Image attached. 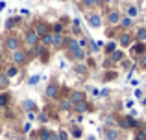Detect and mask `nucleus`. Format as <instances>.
<instances>
[{"label":"nucleus","mask_w":146,"mask_h":140,"mask_svg":"<svg viewBox=\"0 0 146 140\" xmlns=\"http://www.w3.org/2000/svg\"><path fill=\"white\" fill-rule=\"evenodd\" d=\"M57 137H59V140H68V133L65 129H59V133H57Z\"/></svg>","instance_id":"31"},{"label":"nucleus","mask_w":146,"mask_h":140,"mask_svg":"<svg viewBox=\"0 0 146 140\" xmlns=\"http://www.w3.org/2000/svg\"><path fill=\"white\" fill-rule=\"evenodd\" d=\"M65 43H67V39H65L63 33H54V41H52V44H56V46H63Z\"/></svg>","instance_id":"10"},{"label":"nucleus","mask_w":146,"mask_h":140,"mask_svg":"<svg viewBox=\"0 0 146 140\" xmlns=\"http://www.w3.org/2000/svg\"><path fill=\"white\" fill-rule=\"evenodd\" d=\"M135 96H137V98H143V90L137 89V90H135Z\"/></svg>","instance_id":"38"},{"label":"nucleus","mask_w":146,"mask_h":140,"mask_svg":"<svg viewBox=\"0 0 146 140\" xmlns=\"http://www.w3.org/2000/svg\"><path fill=\"white\" fill-rule=\"evenodd\" d=\"M26 61V52L24 50H21V48H19V50H15V52H11V63H13V65H22V63Z\"/></svg>","instance_id":"1"},{"label":"nucleus","mask_w":146,"mask_h":140,"mask_svg":"<svg viewBox=\"0 0 146 140\" xmlns=\"http://www.w3.org/2000/svg\"><path fill=\"white\" fill-rule=\"evenodd\" d=\"M135 140H146V133H144V131H137Z\"/></svg>","instance_id":"34"},{"label":"nucleus","mask_w":146,"mask_h":140,"mask_svg":"<svg viewBox=\"0 0 146 140\" xmlns=\"http://www.w3.org/2000/svg\"><path fill=\"white\" fill-rule=\"evenodd\" d=\"M4 46H6V50L15 52V50H19L21 43H19V39L15 35H9V37H6V41H4Z\"/></svg>","instance_id":"2"},{"label":"nucleus","mask_w":146,"mask_h":140,"mask_svg":"<svg viewBox=\"0 0 146 140\" xmlns=\"http://www.w3.org/2000/svg\"><path fill=\"white\" fill-rule=\"evenodd\" d=\"M24 41H26V44H28V46H37V44H39V35H37L35 32H33V30H28V32H26V35H24Z\"/></svg>","instance_id":"3"},{"label":"nucleus","mask_w":146,"mask_h":140,"mask_svg":"<svg viewBox=\"0 0 146 140\" xmlns=\"http://www.w3.org/2000/svg\"><path fill=\"white\" fill-rule=\"evenodd\" d=\"M122 57H124V54H122L120 50H115L113 54H111V59H113V61H122Z\"/></svg>","instance_id":"21"},{"label":"nucleus","mask_w":146,"mask_h":140,"mask_svg":"<svg viewBox=\"0 0 146 140\" xmlns=\"http://www.w3.org/2000/svg\"><path fill=\"white\" fill-rule=\"evenodd\" d=\"M76 111H78V112H87V111H89V105H87V101L76 103Z\"/></svg>","instance_id":"19"},{"label":"nucleus","mask_w":146,"mask_h":140,"mask_svg":"<svg viewBox=\"0 0 146 140\" xmlns=\"http://www.w3.org/2000/svg\"><path fill=\"white\" fill-rule=\"evenodd\" d=\"M7 85H9V78L0 72V87H7Z\"/></svg>","instance_id":"22"},{"label":"nucleus","mask_w":146,"mask_h":140,"mask_svg":"<svg viewBox=\"0 0 146 140\" xmlns=\"http://www.w3.org/2000/svg\"><path fill=\"white\" fill-rule=\"evenodd\" d=\"M137 15H139V7H137V6H128V17L135 18Z\"/></svg>","instance_id":"16"},{"label":"nucleus","mask_w":146,"mask_h":140,"mask_svg":"<svg viewBox=\"0 0 146 140\" xmlns=\"http://www.w3.org/2000/svg\"><path fill=\"white\" fill-rule=\"evenodd\" d=\"M54 41V33H46V35H43L39 39V44H43V46H50Z\"/></svg>","instance_id":"12"},{"label":"nucleus","mask_w":146,"mask_h":140,"mask_svg":"<svg viewBox=\"0 0 146 140\" xmlns=\"http://www.w3.org/2000/svg\"><path fill=\"white\" fill-rule=\"evenodd\" d=\"M4 74H6L7 78H15V76L19 74V66H17V65H9V66H7V70L4 72Z\"/></svg>","instance_id":"14"},{"label":"nucleus","mask_w":146,"mask_h":140,"mask_svg":"<svg viewBox=\"0 0 146 140\" xmlns=\"http://www.w3.org/2000/svg\"><path fill=\"white\" fill-rule=\"evenodd\" d=\"M6 7V2H0V9H4Z\"/></svg>","instance_id":"45"},{"label":"nucleus","mask_w":146,"mask_h":140,"mask_svg":"<svg viewBox=\"0 0 146 140\" xmlns=\"http://www.w3.org/2000/svg\"><path fill=\"white\" fill-rule=\"evenodd\" d=\"M52 33H63V24H61V22L54 24L52 26Z\"/></svg>","instance_id":"25"},{"label":"nucleus","mask_w":146,"mask_h":140,"mask_svg":"<svg viewBox=\"0 0 146 140\" xmlns=\"http://www.w3.org/2000/svg\"><path fill=\"white\" fill-rule=\"evenodd\" d=\"M115 50H117V43H115V41H111V43L106 44V52H107V54H113Z\"/></svg>","instance_id":"20"},{"label":"nucleus","mask_w":146,"mask_h":140,"mask_svg":"<svg viewBox=\"0 0 146 140\" xmlns=\"http://www.w3.org/2000/svg\"><path fill=\"white\" fill-rule=\"evenodd\" d=\"M70 107H72L70 100H63V101H61V109H63V111H68Z\"/></svg>","instance_id":"29"},{"label":"nucleus","mask_w":146,"mask_h":140,"mask_svg":"<svg viewBox=\"0 0 146 140\" xmlns=\"http://www.w3.org/2000/svg\"><path fill=\"white\" fill-rule=\"evenodd\" d=\"M144 43H137L135 46H133V52H137V54H141V52H144Z\"/></svg>","instance_id":"27"},{"label":"nucleus","mask_w":146,"mask_h":140,"mask_svg":"<svg viewBox=\"0 0 146 140\" xmlns=\"http://www.w3.org/2000/svg\"><path fill=\"white\" fill-rule=\"evenodd\" d=\"M44 94H46V98H50V100H56V96L59 94V87H57V83H48Z\"/></svg>","instance_id":"5"},{"label":"nucleus","mask_w":146,"mask_h":140,"mask_svg":"<svg viewBox=\"0 0 146 140\" xmlns=\"http://www.w3.org/2000/svg\"><path fill=\"white\" fill-rule=\"evenodd\" d=\"M82 129H80V127H72V137L74 138H82Z\"/></svg>","instance_id":"28"},{"label":"nucleus","mask_w":146,"mask_h":140,"mask_svg":"<svg viewBox=\"0 0 146 140\" xmlns=\"http://www.w3.org/2000/svg\"><path fill=\"white\" fill-rule=\"evenodd\" d=\"M107 94H109V90H107V89H104V90H100V92H98V96H100V98H106Z\"/></svg>","instance_id":"36"},{"label":"nucleus","mask_w":146,"mask_h":140,"mask_svg":"<svg viewBox=\"0 0 146 140\" xmlns=\"http://www.w3.org/2000/svg\"><path fill=\"white\" fill-rule=\"evenodd\" d=\"M144 133H146V124H144Z\"/></svg>","instance_id":"46"},{"label":"nucleus","mask_w":146,"mask_h":140,"mask_svg":"<svg viewBox=\"0 0 146 140\" xmlns=\"http://www.w3.org/2000/svg\"><path fill=\"white\" fill-rule=\"evenodd\" d=\"M37 118H39V122H41V124H46V122H48V114H46V112H41Z\"/></svg>","instance_id":"32"},{"label":"nucleus","mask_w":146,"mask_h":140,"mask_svg":"<svg viewBox=\"0 0 146 140\" xmlns=\"http://www.w3.org/2000/svg\"><path fill=\"white\" fill-rule=\"evenodd\" d=\"M21 15H26V17H28V15H30V9H21Z\"/></svg>","instance_id":"43"},{"label":"nucleus","mask_w":146,"mask_h":140,"mask_svg":"<svg viewBox=\"0 0 146 140\" xmlns=\"http://www.w3.org/2000/svg\"><path fill=\"white\" fill-rule=\"evenodd\" d=\"M74 72H76V74H85V72H87V66L80 63V65H76V66H74Z\"/></svg>","instance_id":"24"},{"label":"nucleus","mask_w":146,"mask_h":140,"mask_svg":"<svg viewBox=\"0 0 146 140\" xmlns=\"http://www.w3.org/2000/svg\"><path fill=\"white\" fill-rule=\"evenodd\" d=\"M50 135H52V131L46 129V127H43V129H41V133H39V138L41 140H50Z\"/></svg>","instance_id":"17"},{"label":"nucleus","mask_w":146,"mask_h":140,"mask_svg":"<svg viewBox=\"0 0 146 140\" xmlns=\"http://www.w3.org/2000/svg\"><path fill=\"white\" fill-rule=\"evenodd\" d=\"M146 41V28H141L137 32V43H144Z\"/></svg>","instance_id":"18"},{"label":"nucleus","mask_w":146,"mask_h":140,"mask_svg":"<svg viewBox=\"0 0 146 140\" xmlns=\"http://www.w3.org/2000/svg\"><path fill=\"white\" fill-rule=\"evenodd\" d=\"M70 103L76 105V103H82V101H87V96L85 92H82V90H74V92H70Z\"/></svg>","instance_id":"4"},{"label":"nucleus","mask_w":146,"mask_h":140,"mask_svg":"<svg viewBox=\"0 0 146 140\" xmlns=\"http://www.w3.org/2000/svg\"><path fill=\"white\" fill-rule=\"evenodd\" d=\"M30 129H32V126H30V124H24V127H22V131H24V133H30Z\"/></svg>","instance_id":"37"},{"label":"nucleus","mask_w":146,"mask_h":140,"mask_svg":"<svg viewBox=\"0 0 146 140\" xmlns=\"http://www.w3.org/2000/svg\"><path fill=\"white\" fill-rule=\"evenodd\" d=\"M83 4H85L87 7H94V6L100 4V0H83Z\"/></svg>","instance_id":"30"},{"label":"nucleus","mask_w":146,"mask_h":140,"mask_svg":"<svg viewBox=\"0 0 146 140\" xmlns=\"http://www.w3.org/2000/svg\"><path fill=\"white\" fill-rule=\"evenodd\" d=\"M26 116H28V120H30V122H32V120H35V118H37L35 111H28V112H26Z\"/></svg>","instance_id":"35"},{"label":"nucleus","mask_w":146,"mask_h":140,"mask_svg":"<svg viewBox=\"0 0 146 140\" xmlns=\"http://www.w3.org/2000/svg\"><path fill=\"white\" fill-rule=\"evenodd\" d=\"M11 101V94L9 92H0V107H7Z\"/></svg>","instance_id":"11"},{"label":"nucleus","mask_w":146,"mask_h":140,"mask_svg":"<svg viewBox=\"0 0 146 140\" xmlns=\"http://www.w3.org/2000/svg\"><path fill=\"white\" fill-rule=\"evenodd\" d=\"M141 65H143L144 68H146V55H143V57H141Z\"/></svg>","instance_id":"42"},{"label":"nucleus","mask_w":146,"mask_h":140,"mask_svg":"<svg viewBox=\"0 0 146 140\" xmlns=\"http://www.w3.org/2000/svg\"><path fill=\"white\" fill-rule=\"evenodd\" d=\"M33 32H35L37 35H39V39H41L43 35H46V33H48V26L44 24V22H39V24L35 26V30H33Z\"/></svg>","instance_id":"8"},{"label":"nucleus","mask_w":146,"mask_h":140,"mask_svg":"<svg viewBox=\"0 0 146 140\" xmlns=\"http://www.w3.org/2000/svg\"><path fill=\"white\" fill-rule=\"evenodd\" d=\"M32 140H35V138H32Z\"/></svg>","instance_id":"48"},{"label":"nucleus","mask_w":146,"mask_h":140,"mask_svg":"<svg viewBox=\"0 0 146 140\" xmlns=\"http://www.w3.org/2000/svg\"><path fill=\"white\" fill-rule=\"evenodd\" d=\"M126 107L131 109V107H133V100H128V101H126Z\"/></svg>","instance_id":"39"},{"label":"nucleus","mask_w":146,"mask_h":140,"mask_svg":"<svg viewBox=\"0 0 146 140\" xmlns=\"http://www.w3.org/2000/svg\"><path fill=\"white\" fill-rule=\"evenodd\" d=\"M24 109H26V111H35V103H33V100H26L24 101Z\"/></svg>","instance_id":"23"},{"label":"nucleus","mask_w":146,"mask_h":140,"mask_svg":"<svg viewBox=\"0 0 146 140\" xmlns=\"http://www.w3.org/2000/svg\"><path fill=\"white\" fill-rule=\"evenodd\" d=\"M144 48H146V43H144Z\"/></svg>","instance_id":"47"},{"label":"nucleus","mask_w":146,"mask_h":140,"mask_svg":"<svg viewBox=\"0 0 146 140\" xmlns=\"http://www.w3.org/2000/svg\"><path fill=\"white\" fill-rule=\"evenodd\" d=\"M17 22H19V17H13V18H9V20L6 22V28H9V30H11L15 24H17Z\"/></svg>","instance_id":"26"},{"label":"nucleus","mask_w":146,"mask_h":140,"mask_svg":"<svg viewBox=\"0 0 146 140\" xmlns=\"http://www.w3.org/2000/svg\"><path fill=\"white\" fill-rule=\"evenodd\" d=\"M120 26H122V28H131V26H133V18L122 17V18H120Z\"/></svg>","instance_id":"15"},{"label":"nucleus","mask_w":146,"mask_h":140,"mask_svg":"<svg viewBox=\"0 0 146 140\" xmlns=\"http://www.w3.org/2000/svg\"><path fill=\"white\" fill-rule=\"evenodd\" d=\"M106 140H118V131L113 129V127L106 129Z\"/></svg>","instance_id":"13"},{"label":"nucleus","mask_w":146,"mask_h":140,"mask_svg":"<svg viewBox=\"0 0 146 140\" xmlns=\"http://www.w3.org/2000/svg\"><path fill=\"white\" fill-rule=\"evenodd\" d=\"M120 13L118 11H111L109 15H107V22H109L111 26H115V24H120Z\"/></svg>","instance_id":"7"},{"label":"nucleus","mask_w":146,"mask_h":140,"mask_svg":"<svg viewBox=\"0 0 146 140\" xmlns=\"http://www.w3.org/2000/svg\"><path fill=\"white\" fill-rule=\"evenodd\" d=\"M141 103H143L144 107H146V98H141Z\"/></svg>","instance_id":"44"},{"label":"nucleus","mask_w":146,"mask_h":140,"mask_svg":"<svg viewBox=\"0 0 146 140\" xmlns=\"http://www.w3.org/2000/svg\"><path fill=\"white\" fill-rule=\"evenodd\" d=\"M118 124H120V127H124V129H126V127H128V122H126V120H120V122H118Z\"/></svg>","instance_id":"40"},{"label":"nucleus","mask_w":146,"mask_h":140,"mask_svg":"<svg viewBox=\"0 0 146 140\" xmlns=\"http://www.w3.org/2000/svg\"><path fill=\"white\" fill-rule=\"evenodd\" d=\"M50 140H59V137H57V133H52V135H50Z\"/></svg>","instance_id":"41"},{"label":"nucleus","mask_w":146,"mask_h":140,"mask_svg":"<svg viewBox=\"0 0 146 140\" xmlns=\"http://www.w3.org/2000/svg\"><path fill=\"white\" fill-rule=\"evenodd\" d=\"M118 43H120V46H131L133 44V39H131V35H128V33H124V35H120V39H118Z\"/></svg>","instance_id":"9"},{"label":"nucleus","mask_w":146,"mask_h":140,"mask_svg":"<svg viewBox=\"0 0 146 140\" xmlns=\"http://www.w3.org/2000/svg\"><path fill=\"white\" fill-rule=\"evenodd\" d=\"M89 24H91V28H102V17H100L98 13H93V15H89Z\"/></svg>","instance_id":"6"},{"label":"nucleus","mask_w":146,"mask_h":140,"mask_svg":"<svg viewBox=\"0 0 146 140\" xmlns=\"http://www.w3.org/2000/svg\"><path fill=\"white\" fill-rule=\"evenodd\" d=\"M39 79H41V76H32V78H30V85H37V83H39Z\"/></svg>","instance_id":"33"}]
</instances>
